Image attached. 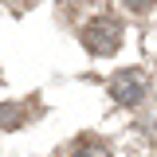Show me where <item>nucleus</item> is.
I'll return each instance as SVG.
<instances>
[{"label":"nucleus","instance_id":"obj_1","mask_svg":"<svg viewBox=\"0 0 157 157\" xmlns=\"http://www.w3.org/2000/svg\"><path fill=\"white\" fill-rule=\"evenodd\" d=\"M82 47L90 55H114L122 47V24L114 16H98L82 28Z\"/></svg>","mask_w":157,"mask_h":157},{"label":"nucleus","instance_id":"obj_2","mask_svg":"<svg viewBox=\"0 0 157 157\" xmlns=\"http://www.w3.org/2000/svg\"><path fill=\"white\" fill-rule=\"evenodd\" d=\"M145 90H149V78H145V71H137V67L114 71V78H110V94L122 106H137L145 98Z\"/></svg>","mask_w":157,"mask_h":157},{"label":"nucleus","instance_id":"obj_3","mask_svg":"<svg viewBox=\"0 0 157 157\" xmlns=\"http://www.w3.org/2000/svg\"><path fill=\"white\" fill-rule=\"evenodd\" d=\"M71 157H114V153H110V145H106V141L86 137V141H78V145H75V153H71Z\"/></svg>","mask_w":157,"mask_h":157},{"label":"nucleus","instance_id":"obj_4","mask_svg":"<svg viewBox=\"0 0 157 157\" xmlns=\"http://www.w3.org/2000/svg\"><path fill=\"white\" fill-rule=\"evenodd\" d=\"M20 122H24V110L20 106H0V126L4 130H16Z\"/></svg>","mask_w":157,"mask_h":157},{"label":"nucleus","instance_id":"obj_5","mask_svg":"<svg viewBox=\"0 0 157 157\" xmlns=\"http://www.w3.org/2000/svg\"><path fill=\"white\" fill-rule=\"evenodd\" d=\"M122 4H126L130 12H149V8H153L157 0H122Z\"/></svg>","mask_w":157,"mask_h":157}]
</instances>
